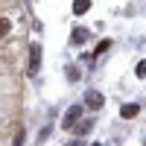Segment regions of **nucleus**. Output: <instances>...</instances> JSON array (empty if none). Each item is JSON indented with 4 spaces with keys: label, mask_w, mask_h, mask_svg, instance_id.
<instances>
[{
    "label": "nucleus",
    "mask_w": 146,
    "mask_h": 146,
    "mask_svg": "<svg viewBox=\"0 0 146 146\" xmlns=\"http://www.w3.org/2000/svg\"><path fill=\"white\" fill-rule=\"evenodd\" d=\"M38 58H41V47H32V62L27 64L29 76H35V73H38Z\"/></svg>",
    "instance_id": "obj_3"
},
{
    "label": "nucleus",
    "mask_w": 146,
    "mask_h": 146,
    "mask_svg": "<svg viewBox=\"0 0 146 146\" xmlns=\"http://www.w3.org/2000/svg\"><path fill=\"white\" fill-rule=\"evenodd\" d=\"M102 94H96V91H88V96H85V105H88V108H94V111H100V108H102Z\"/></svg>",
    "instance_id": "obj_1"
},
{
    "label": "nucleus",
    "mask_w": 146,
    "mask_h": 146,
    "mask_svg": "<svg viewBox=\"0 0 146 146\" xmlns=\"http://www.w3.org/2000/svg\"><path fill=\"white\" fill-rule=\"evenodd\" d=\"M137 111H140V108H137L135 102H129V105H123V108H120V114H123L126 120H131V117H137Z\"/></svg>",
    "instance_id": "obj_4"
},
{
    "label": "nucleus",
    "mask_w": 146,
    "mask_h": 146,
    "mask_svg": "<svg viewBox=\"0 0 146 146\" xmlns=\"http://www.w3.org/2000/svg\"><path fill=\"white\" fill-rule=\"evenodd\" d=\"M88 38V29H73V44H82Z\"/></svg>",
    "instance_id": "obj_6"
},
{
    "label": "nucleus",
    "mask_w": 146,
    "mask_h": 146,
    "mask_svg": "<svg viewBox=\"0 0 146 146\" xmlns=\"http://www.w3.org/2000/svg\"><path fill=\"white\" fill-rule=\"evenodd\" d=\"M9 32V18H0V35Z\"/></svg>",
    "instance_id": "obj_7"
},
{
    "label": "nucleus",
    "mask_w": 146,
    "mask_h": 146,
    "mask_svg": "<svg viewBox=\"0 0 146 146\" xmlns=\"http://www.w3.org/2000/svg\"><path fill=\"white\" fill-rule=\"evenodd\" d=\"M79 117H82V105H73L70 111L64 114V120H62V126H64V129H70V126L76 123V120H79Z\"/></svg>",
    "instance_id": "obj_2"
},
{
    "label": "nucleus",
    "mask_w": 146,
    "mask_h": 146,
    "mask_svg": "<svg viewBox=\"0 0 146 146\" xmlns=\"http://www.w3.org/2000/svg\"><path fill=\"white\" fill-rule=\"evenodd\" d=\"M135 73H137V76H146V62H143V64H137V70H135Z\"/></svg>",
    "instance_id": "obj_8"
},
{
    "label": "nucleus",
    "mask_w": 146,
    "mask_h": 146,
    "mask_svg": "<svg viewBox=\"0 0 146 146\" xmlns=\"http://www.w3.org/2000/svg\"><path fill=\"white\" fill-rule=\"evenodd\" d=\"M88 9H91V0H76V3H73V12H76V15H85Z\"/></svg>",
    "instance_id": "obj_5"
},
{
    "label": "nucleus",
    "mask_w": 146,
    "mask_h": 146,
    "mask_svg": "<svg viewBox=\"0 0 146 146\" xmlns=\"http://www.w3.org/2000/svg\"><path fill=\"white\" fill-rule=\"evenodd\" d=\"M94 146H102V143H94Z\"/></svg>",
    "instance_id": "obj_9"
}]
</instances>
